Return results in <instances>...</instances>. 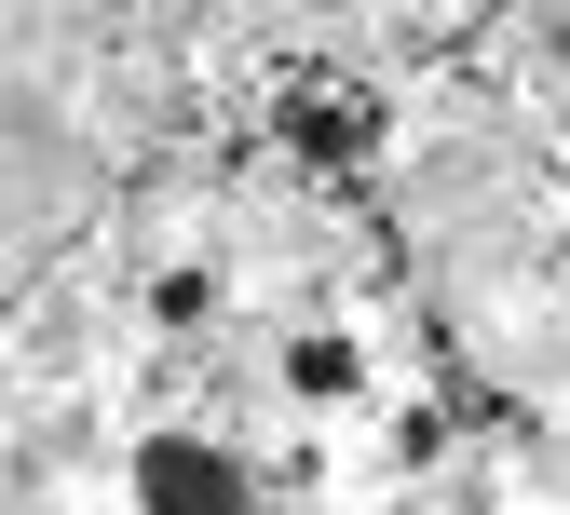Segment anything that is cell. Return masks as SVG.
Returning <instances> with one entry per match:
<instances>
[{"instance_id":"obj_2","label":"cell","mask_w":570,"mask_h":515,"mask_svg":"<svg viewBox=\"0 0 570 515\" xmlns=\"http://www.w3.org/2000/svg\"><path fill=\"white\" fill-rule=\"evenodd\" d=\"M150 515H232L218 448H150Z\"/></svg>"},{"instance_id":"obj_1","label":"cell","mask_w":570,"mask_h":515,"mask_svg":"<svg viewBox=\"0 0 570 515\" xmlns=\"http://www.w3.org/2000/svg\"><path fill=\"white\" fill-rule=\"evenodd\" d=\"M272 109H285V136H299L313 164H353V150H367V136H381V109H367V82H340V68H299V82H285Z\"/></svg>"}]
</instances>
